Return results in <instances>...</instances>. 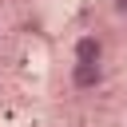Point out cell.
Returning <instances> with one entry per match:
<instances>
[{
  "label": "cell",
  "instance_id": "1",
  "mask_svg": "<svg viewBox=\"0 0 127 127\" xmlns=\"http://www.w3.org/2000/svg\"><path fill=\"white\" fill-rule=\"evenodd\" d=\"M67 79H71V91H95V87H103L107 67H103V60H99V64H83V60H75Z\"/></svg>",
  "mask_w": 127,
  "mask_h": 127
},
{
  "label": "cell",
  "instance_id": "2",
  "mask_svg": "<svg viewBox=\"0 0 127 127\" xmlns=\"http://www.w3.org/2000/svg\"><path fill=\"white\" fill-rule=\"evenodd\" d=\"M103 52H107V44H103L99 32H83V36H75V44H71V60H83V64H99Z\"/></svg>",
  "mask_w": 127,
  "mask_h": 127
},
{
  "label": "cell",
  "instance_id": "3",
  "mask_svg": "<svg viewBox=\"0 0 127 127\" xmlns=\"http://www.w3.org/2000/svg\"><path fill=\"white\" fill-rule=\"evenodd\" d=\"M111 12H115V16H123V20H127V0H111Z\"/></svg>",
  "mask_w": 127,
  "mask_h": 127
},
{
  "label": "cell",
  "instance_id": "4",
  "mask_svg": "<svg viewBox=\"0 0 127 127\" xmlns=\"http://www.w3.org/2000/svg\"><path fill=\"white\" fill-rule=\"evenodd\" d=\"M0 36H4V28H0Z\"/></svg>",
  "mask_w": 127,
  "mask_h": 127
}]
</instances>
